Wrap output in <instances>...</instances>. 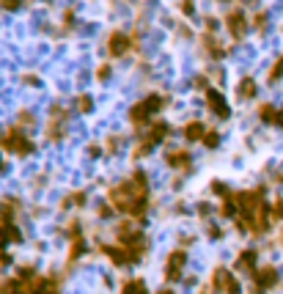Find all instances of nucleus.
Segmentation results:
<instances>
[{
    "label": "nucleus",
    "mask_w": 283,
    "mask_h": 294,
    "mask_svg": "<svg viewBox=\"0 0 283 294\" xmlns=\"http://www.w3.org/2000/svg\"><path fill=\"white\" fill-rule=\"evenodd\" d=\"M283 77V55L272 64V69H270V74H267V82H278Z\"/></svg>",
    "instance_id": "23"
},
{
    "label": "nucleus",
    "mask_w": 283,
    "mask_h": 294,
    "mask_svg": "<svg viewBox=\"0 0 283 294\" xmlns=\"http://www.w3.org/2000/svg\"><path fill=\"white\" fill-rule=\"evenodd\" d=\"M0 3H3V8H8V11L19 8V0H0Z\"/></svg>",
    "instance_id": "28"
},
{
    "label": "nucleus",
    "mask_w": 283,
    "mask_h": 294,
    "mask_svg": "<svg viewBox=\"0 0 283 294\" xmlns=\"http://www.w3.org/2000/svg\"><path fill=\"white\" fill-rule=\"evenodd\" d=\"M165 159H168L171 168H176V171H190V162H193L190 151H184V148H171V151L165 154Z\"/></svg>",
    "instance_id": "9"
},
{
    "label": "nucleus",
    "mask_w": 283,
    "mask_h": 294,
    "mask_svg": "<svg viewBox=\"0 0 283 294\" xmlns=\"http://www.w3.org/2000/svg\"><path fill=\"white\" fill-rule=\"evenodd\" d=\"M225 28H228V33L239 41L242 36H245V30H248V17H245V11H239V8L231 11L228 17H225Z\"/></svg>",
    "instance_id": "6"
},
{
    "label": "nucleus",
    "mask_w": 283,
    "mask_h": 294,
    "mask_svg": "<svg viewBox=\"0 0 283 294\" xmlns=\"http://www.w3.org/2000/svg\"><path fill=\"white\" fill-rule=\"evenodd\" d=\"M0 148H6L11 154H19V157H28V154L36 151V146L28 141V135L19 127H11V130L0 132Z\"/></svg>",
    "instance_id": "2"
},
{
    "label": "nucleus",
    "mask_w": 283,
    "mask_h": 294,
    "mask_svg": "<svg viewBox=\"0 0 283 294\" xmlns=\"http://www.w3.org/2000/svg\"><path fill=\"white\" fill-rule=\"evenodd\" d=\"M14 206H17L14 201H8V204L3 201V204H0V223H11L14 220Z\"/></svg>",
    "instance_id": "22"
},
{
    "label": "nucleus",
    "mask_w": 283,
    "mask_h": 294,
    "mask_svg": "<svg viewBox=\"0 0 283 294\" xmlns=\"http://www.w3.org/2000/svg\"><path fill=\"white\" fill-rule=\"evenodd\" d=\"M278 116H281V110H275L272 105H261L259 107V118L264 124H278Z\"/></svg>",
    "instance_id": "20"
},
{
    "label": "nucleus",
    "mask_w": 283,
    "mask_h": 294,
    "mask_svg": "<svg viewBox=\"0 0 283 294\" xmlns=\"http://www.w3.org/2000/svg\"><path fill=\"white\" fill-rule=\"evenodd\" d=\"M168 135H171V127H168L165 121H159V124H151V132H148L146 138L154 143V146H157V143H162Z\"/></svg>",
    "instance_id": "15"
},
{
    "label": "nucleus",
    "mask_w": 283,
    "mask_h": 294,
    "mask_svg": "<svg viewBox=\"0 0 283 294\" xmlns=\"http://www.w3.org/2000/svg\"><path fill=\"white\" fill-rule=\"evenodd\" d=\"M256 91H259L256 88V80L253 77H245V80L239 82V91H236V94H239V99H253Z\"/></svg>",
    "instance_id": "16"
},
{
    "label": "nucleus",
    "mask_w": 283,
    "mask_h": 294,
    "mask_svg": "<svg viewBox=\"0 0 283 294\" xmlns=\"http://www.w3.org/2000/svg\"><path fill=\"white\" fill-rule=\"evenodd\" d=\"M107 50H110V55H116V58H121V55L130 50V39H127L124 33H113L110 39H107Z\"/></svg>",
    "instance_id": "10"
},
{
    "label": "nucleus",
    "mask_w": 283,
    "mask_h": 294,
    "mask_svg": "<svg viewBox=\"0 0 283 294\" xmlns=\"http://www.w3.org/2000/svg\"><path fill=\"white\" fill-rule=\"evenodd\" d=\"M204 47H207V53L212 55V58H225V50L217 44L214 36H204Z\"/></svg>",
    "instance_id": "18"
},
{
    "label": "nucleus",
    "mask_w": 283,
    "mask_h": 294,
    "mask_svg": "<svg viewBox=\"0 0 283 294\" xmlns=\"http://www.w3.org/2000/svg\"><path fill=\"white\" fill-rule=\"evenodd\" d=\"M212 190H214V193H217V195H223V198H228V195H231V190L225 187L223 182H212Z\"/></svg>",
    "instance_id": "26"
},
{
    "label": "nucleus",
    "mask_w": 283,
    "mask_h": 294,
    "mask_svg": "<svg viewBox=\"0 0 283 294\" xmlns=\"http://www.w3.org/2000/svg\"><path fill=\"white\" fill-rule=\"evenodd\" d=\"M253 281H256V289H259V292H267V289L278 286V270L275 267H261V270H256Z\"/></svg>",
    "instance_id": "8"
},
{
    "label": "nucleus",
    "mask_w": 283,
    "mask_h": 294,
    "mask_svg": "<svg viewBox=\"0 0 283 294\" xmlns=\"http://www.w3.org/2000/svg\"><path fill=\"white\" fill-rule=\"evenodd\" d=\"M272 220H283V201L272 204Z\"/></svg>",
    "instance_id": "27"
},
{
    "label": "nucleus",
    "mask_w": 283,
    "mask_h": 294,
    "mask_svg": "<svg viewBox=\"0 0 283 294\" xmlns=\"http://www.w3.org/2000/svg\"><path fill=\"white\" fill-rule=\"evenodd\" d=\"M256 261H259V253H256V250H242L239 259H236V270L256 275Z\"/></svg>",
    "instance_id": "12"
},
{
    "label": "nucleus",
    "mask_w": 283,
    "mask_h": 294,
    "mask_svg": "<svg viewBox=\"0 0 283 294\" xmlns=\"http://www.w3.org/2000/svg\"><path fill=\"white\" fill-rule=\"evenodd\" d=\"M121 294H148V289L141 278H132V281H127L124 286H121Z\"/></svg>",
    "instance_id": "17"
},
{
    "label": "nucleus",
    "mask_w": 283,
    "mask_h": 294,
    "mask_svg": "<svg viewBox=\"0 0 283 294\" xmlns=\"http://www.w3.org/2000/svg\"><path fill=\"white\" fill-rule=\"evenodd\" d=\"M6 264H11V256L3 250V253H0V267H6Z\"/></svg>",
    "instance_id": "30"
},
{
    "label": "nucleus",
    "mask_w": 283,
    "mask_h": 294,
    "mask_svg": "<svg viewBox=\"0 0 283 294\" xmlns=\"http://www.w3.org/2000/svg\"><path fill=\"white\" fill-rule=\"evenodd\" d=\"M151 116H154V113L148 110L146 99H143V102H138V105H132V110H130V118H132V124H135V127H143V124H146Z\"/></svg>",
    "instance_id": "13"
},
{
    "label": "nucleus",
    "mask_w": 283,
    "mask_h": 294,
    "mask_svg": "<svg viewBox=\"0 0 283 294\" xmlns=\"http://www.w3.org/2000/svg\"><path fill=\"white\" fill-rule=\"evenodd\" d=\"M212 292L214 294H242V286L225 267H217L212 272Z\"/></svg>",
    "instance_id": "3"
},
{
    "label": "nucleus",
    "mask_w": 283,
    "mask_h": 294,
    "mask_svg": "<svg viewBox=\"0 0 283 294\" xmlns=\"http://www.w3.org/2000/svg\"><path fill=\"white\" fill-rule=\"evenodd\" d=\"M217 143H220V132L217 130H209L207 138H204V146H207V148H217Z\"/></svg>",
    "instance_id": "25"
},
{
    "label": "nucleus",
    "mask_w": 283,
    "mask_h": 294,
    "mask_svg": "<svg viewBox=\"0 0 283 294\" xmlns=\"http://www.w3.org/2000/svg\"><path fill=\"white\" fill-rule=\"evenodd\" d=\"M278 127H283V110H281V116H278Z\"/></svg>",
    "instance_id": "34"
},
{
    "label": "nucleus",
    "mask_w": 283,
    "mask_h": 294,
    "mask_svg": "<svg viewBox=\"0 0 283 294\" xmlns=\"http://www.w3.org/2000/svg\"><path fill=\"white\" fill-rule=\"evenodd\" d=\"M102 250H105V253L110 256V261H113L116 267H130V264H135L132 253L127 250L124 245H116V247H113V245H102Z\"/></svg>",
    "instance_id": "7"
},
{
    "label": "nucleus",
    "mask_w": 283,
    "mask_h": 294,
    "mask_svg": "<svg viewBox=\"0 0 283 294\" xmlns=\"http://www.w3.org/2000/svg\"><path fill=\"white\" fill-rule=\"evenodd\" d=\"M96 77H99V80H107V77H110V66L105 64V66H102L99 72H96Z\"/></svg>",
    "instance_id": "29"
},
{
    "label": "nucleus",
    "mask_w": 283,
    "mask_h": 294,
    "mask_svg": "<svg viewBox=\"0 0 283 294\" xmlns=\"http://www.w3.org/2000/svg\"><path fill=\"white\" fill-rule=\"evenodd\" d=\"M107 201L116 212L130 215V218H141L148 209V179L143 171H135L127 182L116 184V187L107 193Z\"/></svg>",
    "instance_id": "1"
},
{
    "label": "nucleus",
    "mask_w": 283,
    "mask_h": 294,
    "mask_svg": "<svg viewBox=\"0 0 283 294\" xmlns=\"http://www.w3.org/2000/svg\"><path fill=\"white\" fill-rule=\"evenodd\" d=\"M74 105H77V110H80V113H91V110H94V99H91L88 94L77 96V102H74Z\"/></svg>",
    "instance_id": "24"
},
{
    "label": "nucleus",
    "mask_w": 283,
    "mask_h": 294,
    "mask_svg": "<svg viewBox=\"0 0 283 294\" xmlns=\"http://www.w3.org/2000/svg\"><path fill=\"white\" fill-rule=\"evenodd\" d=\"M0 294H22V281L19 278H8L0 283Z\"/></svg>",
    "instance_id": "19"
},
{
    "label": "nucleus",
    "mask_w": 283,
    "mask_h": 294,
    "mask_svg": "<svg viewBox=\"0 0 283 294\" xmlns=\"http://www.w3.org/2000/svg\"><path fill=\"white\" fill-rule=\"evenodd\" d=\"M157 294H176V292H173V289H159Z\"/></svg>",
    "instance_id": "33"
},
{
    "label": "nucleus",
    "mask_w": 283,
    "mask_h": 294,
    "mask_svg": "<svg viewBox=\"0 0 283 294\" xmlns=\"http://www.w3.org/2000/svg\"><path fill=\"white\" fill-rule=\"evenodd\" d=\"M85 253V239L83 236H77V239H71V250H69V261H77L80 256Z\"/></svg>",
    "instance_id": "21"
},
{
    "label": "nucleus",
    "mask_w": 283,
    "mask_h": 294,
    "mask_svg": "<svg viewBox=\"0 0 283 294\" xmlns=\"http://www.w3.org/2000/svg\"><path fill=\"white\" fill-rule=\"evenodd\" d=\"M8 242H22L19 228H14V223H0V253L6 250Z\"/></svg>",
    "instance_id": "11"
},
{
    "label": "nucleus",
    "mask_w": 283,
    "mask_h": 294,
    "mask_svg": "<svg viewBox=\"0 0 283 294\" xmlns=\"http://www.w3.org/2000/svg\"><path fill=\"white\" fill-rule=\"evenodd\" d=\"M182 11H184V14H193V0H184V3H182Z\"/></svg>",
    "instance_id": "31"
},
{
    "label": "nucleus",
    "mask_w": 283,
    "mask_h": 294,
    "mask_svg": "<svg viewBox=\"0 0 283 294\" xmlns=\"http://www.w3.org/2000/svg\"><path fill=\"white\" fill-rule=\"evenodd\" d=\"M204 96H207V105H209V110H212L217 118H228V116H231V107H228V102H225V96L220 94L217 88H212V85H207V88H204Z\"/></svg>",
    "instance_id": "5"
},
{
    "label": "nucleus",
    "mask_w": 283,
    "mask_h": 294,
    "mask_svg": "<svg viewBox=\"0 0 283 294\" xmlns=\"http://www.w3.org/2000/svg\"><path fill=\"white\" fill-rule=\"evenodd\" d=\"M184 264H187V253L184 250H173L165 261V281L168 283H179L184 275Z\"/></svg>",
    "instance_id": "4"
},
{
    "label": "nucleus",
    "mask_w": 283,
    "mask_h": 294,
    "mask_svg": "<svg viewBox=\"0 0 283 294\" xmlns=\"http://www.w3.org/2000/svg\"><path fill=\"white\" fill-rule=\"evenodd\" d=\"M264 22H267V14H259L256 17V28H264Z\"/></svg>",
    "instance_id": "32"
},
{
    "label": "nucleus",
    "mask_w": 283,
    "mask_h": 294,
    "mask_svg": "<svg viewBox=\"0 0 283 294\" xmlns=\"http://www.w3.org/2000/svg\"><path fill=\"white\" fill-rule=\"evenodd\" d=\"M207 127H204V121H190L187 127H184L182 130V135L187 138V141H204V138H207Z\"/></svg>",
    "instance_id": "14"
},
{
    "label": "nucleus",
    "mask_w": 283,
    "mask_h": 294,
    "mask_svg": "<svg viewBox=\"0 0 283 294\" xmlns=\"http://www.w3.org/2000/svg\"><path fill=\"white\" fill-rule=\"evenodd\" d=\"M3 171H6V162H3V159H0V173H3Z\"/></svg>",
    "instance_id": "35"
}]
</instances>
